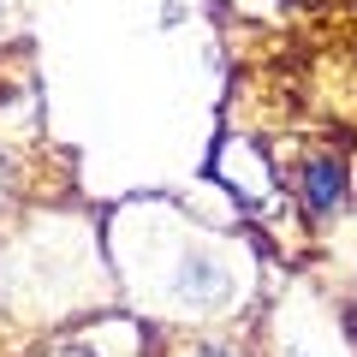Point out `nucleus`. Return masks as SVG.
Instances as JSON below:
<instances>
[{"mask_svg": "<svg viewBox=\"0 0 357 357\" xmlns=\"http://www.w3.org/2000/svg\"><path fill=\"white\" fill-rule=\"evenodd\" d=\"M173 298L191 310H215L220 298H227V274H220V262H208V256H191V262H178L173 274Z\"/></svg>", "mask_w": 357, "mask_h": 357, "instance_id": "1", "label": "nucleus"}, {"mask_svg": "<svg viewBox=\"0 0 357 357\" xmlns=\"http://www.w3.org/2000/svg\"><path fill=\"white\" fill-rule=\"evenodd\" d=\"M298 197H304L310 215L340 208V197H345V167H340V161H304V173H298Z\"/></svg>", "mask_w": 357, "mask_h": 357, "instance_id": "2", "label": "nucleus"}, {"mask_svg": "<svg viewBox=\"0 0 357 357\" xmlns=\"http://www.w3.org/2000/svg\"><path fill=\"white\" fill-rule=\"evenodd\" d=\"M48 357H96L89 345H60V351H48Z\"/></svg>", "mask_w": 357, "mask_h": 357, "instance_id": "3", "label": "nucleus"}, {"mask_svg": "<svg viewBox=\"0 0 357 357\" xmlns=\"http://www.w3.org/2000/svg\"><path fill=\"white\" fill-rule=\"evenodd\" d=\"M197 357H220V351H197Z\"/></svg>", "mask_w": 357, "mask_h": 357, "instance_id": "4", "label": "nucleus"}]
</instances>
